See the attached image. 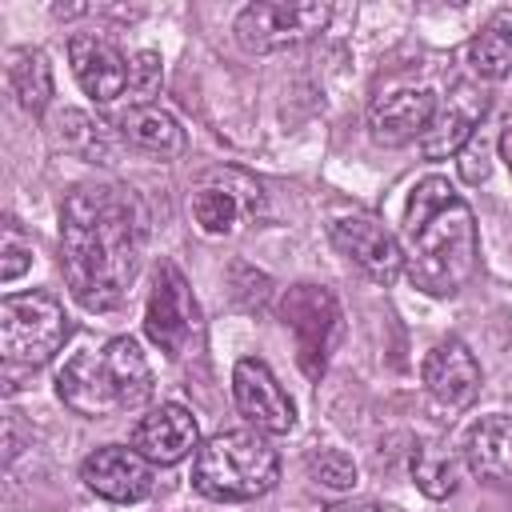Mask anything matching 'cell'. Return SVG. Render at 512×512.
Here are the masks:
<instances>
[{"label": "cell", "mask_w": 512, "mask_h": 512, "mask_svg": "<svg viewBox=\"0 0 512 512\" xmlns=\"http://www.w3.org/2000/svg\"><path fill=\"white\" fill-rule=\"evenodd\" d=\"M144 252L136 196L116 184H80L60 204V268L68 292L88 312L124 304Z\"/></svg>", "instance_id": "1"}, {"label": "cell", "mask_w": 512, "mask_h": 512, "mask_svg": "<svg viewBox=\"0 0 512 512\" xmlns=\"http://www.w3.org/2000/svg\"><path fill=\"white\" fill-rule=\"evenodd\" d=\"M404 272L428 296H456L480 264V236L468 200L444 180L424 176L404 204Z\"/></svg>", "instance_id": "2"}, {"label": "cell", "mask_w": 512, "mask_h": 512, "mask_svg": "<svg viewBox=\"0 0 512 512\" xmlns=\"http://www.w3.org/2000/svg\"><path fill=\"white\" fill-rule=\"evenodd\" d=\"M280 480V456L256 428L216 432L196 448L192 484L200 496L220 504H240L272 492Z\"/></svg>", "instance_id": "3"}, {"label": "cell", "mask_w": 512, "mask_h": 512, "mask_svg": "<svg viewBox=\"0 0 512 512\" xmlns=\"http://www.w3.org/2000/svg\"><path fill=\"white\" fill-rule=\"evenodd\" d=\"M68 336V316L56 296L24 292L0 300V352L8 364H48Z\"/></svg>", "instance_id": "4"}, {"label": "cell", "mask_w": 512, "mask_h": 512, "mask_svg": "<svg viewBox=\"0 0 512 512\" xmlns=\"http://www.w3.org/2000/svg\"><path fill=\"white\" fill-rule=\"evenodd\" d=\"M332 20L324 0H256L236 16V40L248 52H280L312 40Z\"/></svg>", "instance_id": "5"}, {"label": "cell", "mask_w": 512, "mask_h": 512, "mask_svg": "<svg viewBox=\"0 0 512 512\" xmlns=\"http://www.w3.org/2000/svg\"><path fill=\"white\" fill-rule=\"evenodd\" d=\"M280 316L296 336L300 368L316 380L328 368V356L340 340V304L320 284H292L280 300Z\"/></svg>", "instance_id": "6"}, {"label": "cell", "mask_w": 512, "mask_h": 512, "mask_svg": "<svg viewBox=\"0 0 512 512\" xmlns=\"http://www.w3.org/2000/svg\"><path fill=\"white\" fill-rule=\"evenodd\" d=\"M144 332L172 360L184 356V348H188V340L196 332V300H192V288H188L184 272L172 260L156 264L148 308H144Z\"/></svg>", "instance_id": "7"}, {"label": "cell", "mask_w": 512, "mask_h": 512, "mask_svg": "<svg viewBox=\"0 0 512 512\" xmlns=\"http://www.w3.org/2000/svg\"><path fill=\"white\" fill-rule=\"evenodd\" d=\"M264 208V192L260 184L240 172V168H220L208 172L204 184L192 192V216L208 236H224L236 232L244 220H252Z\"/></svg>", "instance_id": "8"}, {"label": "cell", "mask_w": 512, "mask_h": 512, "mask_svg": "<svg viewBox=\"0 0 512 512\" xmlns=\"http://www.w3.org/2000/svg\"><path fill=\"white\" fill-rule=\"evenodd\" d=\"M232 400H236L240 416L256 432L284 436V432L296 428V404L288 400V392L280 388L272 368L264 360H256V356L236 360V368H232Z\"/></svg>", "instance_id": "9"}, {"label": "cell", "mask_w": 512, "mask_h": 512, "mask_svg": "<svg viewBox=\"0 0 512 512\" xmlns=\"http://www.w3.org/2000/svg\"><path fill=\"white\" fill-rule=\"evenodd\" d=\"M492 108V96L488 88H480V80H464L448 92L444 104H436L432 112V124L424 128L420 136V152L428 160H444V156H456L480 128V120L488 116Z\"/></svg>", "instance_id": "10"}, {"label": "cell", "mask_w": 512, "mask_h": 512, "mask_svg": "<svg viewBox=\"0 0 512 512\" xmlns=\"http://www.w3.org/2000/svg\"><path fill=\"white\" fill-rule=\"evenodd\" d=\"M332 244L360 268L368 272L372 280L388 284L404 272V248H400V236L388 232L376 216L360 212V216H344L332 224Z\"/></svg>", "instance_id": "11"}, {"label": "cell", "mask_w": 512, "mask_h": 512, "mask_svg": "<svg viewBox=\"0 0 512 512\" xmlns=\"http://www.w3.org/2000/svg\"><path fill=\"white\" fill-rule=\"evenodd\" d=\"M80 480L88 484V492H96L112 504H136L152 492V464L136 448L104 444L84 456Z\"/></svg>", "instance_id": "12"}, {"label": "cell", "mask_w": 512, "mask_h": 512, "mask_svg": "<svg viewBox=\"0 0 512 512\" xmlns=\"http://www.w3.org/2000/svg\"><path fill=\"white\" fill-rule=\"evenodd\" d=\"M68 64H72V76L80 80V88L96 104H108V100H116L128 88V68L132 64L100 32H76L68 40Z\"/></svg>", "instance_id": "13"}, {"label": "cell", "mask_w": 512, "mask_h": 512, "mask_svg": "<svg viewBox=\"0 0 512 512\" xmlns=\"http://www.w3.org/2000/svg\"><path fill=\"white\" fill-rule=\"evenodd\" d=\"M200 432H196V420L184 404H156L152 412H144L132 428V448L156 468H168V464H180L192 448H196Z\"/></svg>", "instance_id": "14"}, {"label": "cell", "mask_w": 512, "mask_h": 512, "mask_svg": "<svg viewBox=\"0 0 512 512\" xmlns=\"http://www.w3.org/2000/svg\"><path fill=\"white\" fill-rule=\"evenodd\" d=\"M432 112H436L432 88H400V92H388V96L372 100V108H368V136L376 144H384V148L412 144L432 124Z\"/></svg>", "instance_id": "15"}, {"label": "cell", "mask_w": 512, "mask_h": 512, "mask_svg": "<svg viewBox=\"0 0 512 512\" xmlns=\"http://www.w3.org/2000/svg\"><path fill=\"white\" fill-rule=\"evenodd\" d=\"M424 388L448 412H456V408L476 400V392H480V364H476V356L468 352L464 340H440L424 356Z\"/></svg>", "instance_id": "16"}, {"label": "cell", "mask_w": 512, "mask_h": 512, "mask_svg": "<svg viewBox=\"0 0 512 512\" xmlns=\"http://www.w3.org/2000/svg\"><path fill=\"white\" fill-rule=\"evenodd\" d=\"M56 396L72 412L92 416V420L112 416L120 408L116 388H112L108 368H104V356H96V352H76L64 360V368L56 372Z\"/></svg>", "instance_id": "17"}, {"label": "cell", "mask_w": 512, "mask_h": 512, "mask_svg": "<svg viewBox=\"0 0 512 512\" xmlns=\"http://www.w3.org/2000/svg\"><path fill=\"white\" fill-rule=\"evenodd\" d=\"M464 464L480 480H512V416H480L464 432Z\"/></svg>", "instance_id": "18"}, {"label": "cell", "mask_w": 512, "mask_h": 512, "mask_svg": "<svg viewBox=\"0 0 512 512\" xmlns=\"http://www.w3.org/2000/svg\"><path fill=\"white\" fill-rule=\"evenodd\" d=\"M116 132H120L132 148H140V152H148V156H160V160L184 152V128L176 124L172 112H164V108H156V104H128V108L116 116Z\"/></svg>", "instance_id": "19"}, {"label": "cell", "mask_w": 512, "mask_h": 512, "mask_svg": "<svg viewBox=\"0 0 512 512\" xmlns=\"http://www.w3.org/2000/svg\"><path fill=\"white\" fill-rule=\"evenodd\" d=\"M100 356H104V368H108V380L116 388L120 408L148 404V396H152V368H148L140 344L132 336H116V340H108V348Z\"/></svg>", "instance_id": "20"}, {"label": "cell", "mask_w": 512, "mask_h": 512, "mask_svg": "<svg viewBox=\"0 0 512 512\" xmlns=\"http://www.w3.org/2000/svg\"><path fill=\"white\" fill-rule=\"evenodd\" d=\"M412 480L428 500H448L460 484V460L448 444L440 440H424L412 452Z\"/></svg>", "instance_id": "21"}, {"label": "cell", "mask_w": 512, "mask_h": 512, "mask_svg": "<svg viewBox=\"0 0 512 512\" xmlns=\"http://www.w3.org/2000/svg\"><path fill=\"white\" fill-rule=\"evenodd\" d=\"M464 64L472 68L476 80H504L512 72V28L504 20L484 24L464 44Z\"/></svg>", "instance_id": "22"}, {"label": "cell", "mask_w": 512, "mask_h": 512, "mask_svg": "<svg viewBox=\"0 0 512 512\" xmlns=\"http://www.w3.org/2000/svg\"><path fill=\"white\" fill-rule=\"evenodd\" d=\"M8 84L12 96L20 100V108L28 112H44L52 100V64L40 48H20L8 64Z\"/></svg>", "instance_id": "23"}, {"label": "cell", "mask_w": 512, "mask_h": 512, "mask_svg": "<svg viewBox=\"0 0 512 512\" xmlns=\"http://www.w3.org/2000/svg\"><path fill=\"white\" fill-rule=\"evenodd\" d=\"M308 476L320 484V488H332V492H352L356 484V464L348 452L340 448H316L308 456Z\"/></svg>", "instance_id": "24"}, {"label": "cell", "mask_w": 512, "mask_h": 512, "mask_svg": "<svg viewBox=\"0 0 512 512\" xmlns=\"http://www.w3.org/2000/svg\"><path fill=\"white\" fill-rule=\"evenodd\" d=\"M160 80H164L160 56L156 52H136L132 56V68H128V88L140 96V104H144V96H152L160 88Z\"/></svg>", "instance_id": "25"}, {"label": "cell", "mask_w": 512, "mask_h": 512, "mask_svg": "<svg viewBox=\"0 0 512 512\" xmlns=\"http://www.w3.org/2000/svg\"><path fill=\"white\" fill-rule=\"evenodd\" d=\"M488 144H484V136L476 132L464 148H460V176L468 180V184H480V180H488Z\"/></svg>", "instance_id": "26"}, {"label": "cell", "mask_w": 512, "mask_h": 512, "mask_svg": "<svg viewBox=\"0 0 512 512\" xmlns=\"http://www.w3.org/2000/svg\"><path fill=\"white\" fill-rule=\"evenodd\" d=\"M28 264H32V248L16 236V228H8V236H4V264H0V280H4V284H12Z\"/></svg>", "instance_id": "27"}, {"label": "cell", "mask_w": 512, "mask_h": 512, "mask_svg": "<svg viewBox=\"0 0 512 512\" xmlns=\"http://www.w3.org/2000/svg\"><path fill=\"white\" fill-rule=\"evenodd\" d=\"M324 512H380V508H376V500L356 496V500H336V504H328Z\"/></svg>", "instance_id": "28"}, {"label": "cell", "mask_w": 512, "mask_h": 512, "mask_svg": "<svg viewBox=\"0 0 512 512\" xmlns=\"http://www.w3.org/2000/svg\"><path fill=\"white\" fill-rule=\"evenodd\" d=\"M500 152H504V164H508V172H512V124H508L504 136H500Z\"/></svg>", "instance_id": "29"}]
</instances>
